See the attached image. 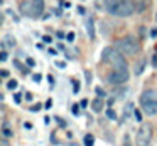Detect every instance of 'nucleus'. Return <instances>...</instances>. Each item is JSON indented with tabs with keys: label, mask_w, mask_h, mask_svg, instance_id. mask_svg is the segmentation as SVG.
<instances>
[{
	"label": "nucleus",
	"mask_w": 157,
	"mask_h": 146,
	"mask_svg": "<svg viewBox=\"0 0 157 146\" xmlns=\"http://www.w3.org/2000/svg\"><path fill=\"white\" fill-rule=\"evenodd\" d=\"M14 99H15V102H17V104L21 102V96H19V94H15V96H14Z\"/></svg>",
	"instance_id": "473e14b6"
},
{
	"label": "nucleus",
	"mask_w": 157,
	"mask_h": 146,
	"mask_svg": "<svg viewBox=\"0 0 157 146\" xmlns=\"http://www.w3.org/2000/svg\"><path fill=\"white\" fill-rule=\"evenodd\" d=\"M133 118H135V121H142V114H140V111H133Z\"/></svg>",
	"instance_id": "aec40b11"
},
{
	"label": "nucleus",
	"mask_w": 157,
	"mask_h": 146,
	"mask_svg": "<svg viewBox=\"0 0 157 146\" xmlns=\"http://www.w3.org/2000/svg\"><path fill=\"white\" fill-rule=\"evenodd\" d=\"M0 59H2V62L7 61V52H2V55H0Z\"/></svg>",
	"instance_id": "c756f323"
},
{
	"label": "nucleus",
	"mask_w": 157,
	"mask_h": 146,
	"mask_svg": "<svg viewBox=\"0 0 157 146\" xmlns=\"http://www.w3.org/2000/svg\"><path fill=\"white\" fill-rule=\"evenodd\" d=\"M140 106L142 111L149 116L157 114V91L155 89H147L140 94Z\"/></svg>",
	"instance_id": "f03ea898"
},
{
	"label": "nucleus",
	"mask_w": 157,
	"mask_h": 146,
	"mask_svg": "<svg viewBox=\"0 0 157 146\" xmlns=\"http://www.w3.org/2000/svg\"><path fill=\"white\" fill-rule=\"evenodd\" d=\"M49 54H51V55H56L58 52H56V49H49Z\"/></svg>",
	"instance_id": "f704fd0d"
},
{
	"label": "nucleus",
	"mask_w": 157,
	"mask_h": 146,
	"mask_svg": "<svg viewBox=\"0 0 157 146\" xmlns=\"http://www.w3.org/2000/svg\"><path fill=\"white\" fill-rule=\"evenodd\" d=\"M42 41H44L46 44H51V42H52V39L49 37V35H44V37H42Z\"/></svg>",
	"instance_id": "393cba45"
},
{
	"label": "nucleus",
	"mask_w": 157,
	"mask_h": 146,
	"mask_svg": "<svg viewBox=\"0 0 157 146\" xmlns=\"http://www.w3.org/2000/svg\"><path fill=\"white\" fill-rule=\"evenodd\" d=\"M31 5H32V19H39L44 12V0H31Z\"/></svg>",
	"instance_id": "0eeeda50"
},
{
	"label": "nucleus",
	"mask_w": 157,
	"mask_h": 146,
	"mask_svg": "<svg viewBox=\"0 0 157 146\" xmlns=\"http://www.w3.org/2000/svg\"><path fill=\"white\" fill-rule=\"evenodd\" d=\"M86 104H88V101H86V99H83V101H81V104H79V106H81V108H85Z\"/></svg>",
	"instance_id": "e433bc0d"
},
{
	"label": "nucleus",
	"mask_w": 157,
	"mask_h": 146,
	"mask_svg": "<svg viewBox=\"0 0 157 146\" xmlns=\"http://www.w3.org/2000/svg\"><path fill=\"white\" fill-rule=\"evenodd\" d=\"M91 109L95 112H100L103 109V101H101V98H96V99H93V102H91Z\"/></svg>",
	"instance_id": "9b49d317"
},
{
	"label": "nucleus",
	"mask_w": 157,
	"mask_h": 146,
	"mask_svg": "<svg viewBox=\"0 0 157 146\" xmlns=\"http://www.w3.org/2000/svg\"><path fill=\"white\" fill-rule=\"evenodd\" d=\"M25 64H27L29 67H34V66H36V61H34L32 57H27V61H25Z\"/></svg>",
	"instance_id": "412c9836"
},
{
	"label": "nucleus",
	"mask_w": 157,
	"mask_h": 146,
	"mask_svg": "<svg viewBox=\"0 0 157 146\" xmlns=\"http://www.w3.org/2000/svg\"><path fill=\"white\" fill-rule=\"evenodd\" d=\"M106 118L112 119V121H117V112L113 111L112 108H108V109H106Z\"/></svg>",
	"instance_id": "4468645a"
},
{
	"label": "nucleus",
	"mask_w": 157,
	"mask_h": 146,
	"mask_svg": "<svg viewBox=\"0 0 157 146\" xmlns=\"http://www.w3.org/2000/svg\"><path fill=\"white\" fill-rule=\"evenodd\" d=\"M39 109H41V104H34V106H32V108H31V111H39Z\"/></svg>",
	"instance_id": "bb28decb"
},
{
	"label": "nucleus",
	"mask_w": 157,
	"mask_h": 146,
	"mask_svg": "<svg viewBox=\"0 0 157 146\" xmlns=\"http://www.w3.org/2000/svg\"><path fill=\"white\" fill-rule=\"evenodd\" d=\"M2 134H4V138H12V136H14V131L9 128L7 123H4V124H2Z\"/></svg>",
	"instance_id": "f8f14e48"
},
{
	"label": "nucleus",
	"mask_w": 157,
	"mask_h": 146,
	"mask_svg": "<svg viewBox=\"0 0 157 146\" xmlns=\"http://www.w3.org/2000/svg\"><path fill=\"white\" fill-rule=\"evenodd\" d=\"M73 89H75V92H78V89H79V86H78V82H73Z\"/></svg>",
	"instance_id": "c85d7f7f"
},
{
	"label": "nucleus",
	"mask_w": 157,
	"mask_h": 146,
	"mask_svg": "<svg viewBox=\"0 0 157 146\" xmlns=\"http://www.w3.org/2000/svg\"><path fill=\"white\" fill-rule=\"evenodd\" d=\"M32 79H34V82H41L42 76L41 74H34V76H32Z\"/></svg>",
	"instance_id": "b1692460"
},
{
	"label": "nucleus",
	"mask_w": 157,
	"mask_h": 146,
	"mask_svg": "<svg viewBox=\"0 0 157 146\" xmlns=\"http://www.w3.org/2000/svg\"><path fill=\"white\" fill-rule=\"evenodd\" d=\"M106 10L115 17H130L137 12L132 0H106Z\"/></svg>",
	"instance_id": "f257e3e1"
},
{
	"label": "nucleus",
	"mask_w": 157,
	"mask_h": 146,
	"mask_svg": "<svg viewBox=\"0 0 157 146\" xmlns=\"http://www.w3.org/2000/svg\"><path fill=\"white\" fill-rule=\"evenodd\" d=\"M103 61H106L108 64L113 66V69H128V64H127V59L125 55L122 54L120 51L113 47H106L103 49Z\"/></svg>",
	"instance_id": "7ed1b4c3"
},
{
	"label": "nucleus",
	"mask_w": 157,
	"mask_h": 146,
	"mask_svg": "<svg viewBox=\"0 0 157 146\" xmlns=\"http://www.w3.org/2000/svg\"><path fill=\"white\" fill-rule=\"evenodd\" d=\"M95 144V138L91 134H86L85 136V146H93Z\"/></svg>",
	"instance_id": "2eb2a0df"
},
{
	"label": "nucleus",
	"mask_w": 157,
	"mask_h": 146,
	"mask_svg": "<svg viewBox=\"0 0 157 146\" xmlns=\"http://www.w3.org/2000/svg\"><path fill=\"white\" fill-rule=\"evenodd\" d=\"M85 12H86V10H85V9H83V7H78V14H81V15H83V14H85Z\"/></svg>",
	"instance_id": "72a5a7b5"
},
{
	"label": "nucleus",
	"mask_w": 157,
	"mask_h": 146,
	"mask_svg": "<svg viewBox=\"0 0 157 146\" xmlns=\"http://www.w3.org/2000/svg\"><path fill=\"white\" fill-rule=\"evenodd\" d=\"M78 106H79V104H76V106H75V108H73V112H75V114H76V116H78V114H79V108H78Z\"/></svg>",
	"instance_id": "cd10ccee"
},
{
	"label": "nucleus",
	"mask_w": 157,
	"mask_h": 146,
	"mask_svg": "<svg viewBox=\"0 0 157 146\" xmlns=\"http://www.w3.org/2000/svg\"><path fill=\"white\" fill-rule=\"evenodd\" d=\"M4 44H7V45H15V39L12 37V35H5V41H4Z\"/></svg>",
	"instance_id": "f3484780"
},
{
	"label": "nucleus",
	"mask_w": 157,
	"mask_h": 146,
	"mask_svg": "<svg viewBox=\"0 0 157 146\" xmlns=\"http://www.w3.org/2000/svg\"><path fill=\"white\" fill-rule=\"evenodd\" d=\"M95 92L98 94V98H105V91L101 87H95Z\"/></svg>",
	"instance_id": "6ab92c4d"
},
{
	"label": "nucleus",
	"mask_w": 157,
	"mask_h": 146,
	"mask_svg": "<svg viewBox=\"0 0 157 146\" xmlns=\"http://www.w3.org/2000/svg\"><path fill=\"white\" fill-rule=\"evenodd\" d=\"M66 41H68V42H73V41H75V32H68V35H66Z\"/></svg>",
	"instance_id": "4be33fe9"
},
{
	"label": "nucleus",
	"mask_w": 157,
	"mask_h": 146,
	"mask_svg": "<svg viewBox=\"0 0 157 146\" xmlns=\"http://www.w3.org/2000/svg\"><path fill=\"white\" fill-rule=\"evenodd\" d=\"M117 47H118V51L122 52L123 55H135L137 52H139L140 45H139V42H137V39L133 37V35H127L125 39H122V41L117 44Z\"/></svg>",
	"instance_id": "20e7f679"
},
{
	"label": "nucleus",
	"mask_w": 157,
	"mask_h": 146,
	"mask_svg": "<svg viewBox=\"0 0 157 146\" xmlns=\"http://www.w3.org/2000/svg\"><path fill=\"white\" fill-rule=\"evenodd\" d=\"M21 14L22 15H29V17H31V14H32L31 2H22V4H21Z\"/></svg>",
	"instance_id": "9d476101"
},
{
	"label": "nucleus",
	"mask_w": 157,
	"mask_h": 146,
	"mask_svg": "<svg viewBox=\"0 0 157 146\" xmlns=\"http://www.w3.org/2000/svg\"><path fill=\"white\" fill-rule=\"evenodd\" d=\"M17 86H19V82L15 81V79H12V81L7 82V89H9V91H15V89H17Z\"/></svg>",
	"instance_id": "ddd939ff"
},
{
	"label": "nucleus",
	"mask_w": 157,
	"mask_h": 146,
	"mask_svg": "<svg viewBox=\"0 0 157 146\" xmlns=\"http://www.w3.org/2000/svg\"><path fill=\"white\" fill-rule=\"evenodd\" d=\"M51 104H52V101H51V99H48V102H46V108L49 109V108H51Z\"/></svg>",
	"instance_id": "c9c22d12"
},
{
	"label": "nucleus",
	"mask_w": 157,
	"mask_h": 146,
	"mask_svg": "<svg viewBox=\"0 0 157 146\" xmlns=\"http://www.w3.org/2000/svg\"><path fill=\"white\" fill-rule=\"evenodd\" d=\"M0 74H2V77H9V71H5V69L0 72Z\"/></svg>",
	"instance_id": "7c9ffc66"
},
{
	"label": "nucleus",
	"mask_w": 157,
	"mask_h": 146,
	"mask_svg": "<svg viewBox=\"0 0 157 146\" xmlns=\"http://www.w3.org/2000/svg\"><path fill=\"white\" fill-rule=\"evenodd\" d=\"M0 146H10L7 141V138H2V141H0Z\"/></svg>",
	"instance_id": "a878e982"
},
{
	"label": "nucleus",
	"mask_w": 157,
	"mask_h": 146,
	"mask_svg": "<svg viewBox=\"0 0 157 146\" xmlns=\"http://www.w3.org/2000/svg\"><path fill=\"white\" fill-rule=\"evenodd\" d=\"M128 77H130L128 69H113V71L108 74L106 81H108L110 84H113V86H122V84H125V82L128 81Z\"/></svg>",
	"instance_id": "39448f33"
},
{
	"label": "nucleus",
	"mask_w": 157,
	"mask_h": 146,
	"mask_svg": "<svg viewBox=\"0 0 157 146\" xmlns=\"http://www.w3.org/2000/svg\"><path fill=\"white\" fill-rule=\"evenodd\" d=\"M125 146H130V143H128V138H125Z\"/></svg>",
	"instance_id": "4c0bfd02"
},
{
	"label": "nucleus",
	"mask_w": 157,
	"mask_h": 146,
	"mask_svg": "<svg viewBox=\"0 0 157 146\" xmlns=\"http://www.w3.org/2000/svg\"><path fill=\"white\" fill-rule=\"evenodd\" d=\"M86 30H88V35L91 41H95V25H93V19L88 17L86 19Z\"/></svg>",
	"instance_id": "1a4fd4ad"
},
{
	"label": "nucleus",
	"mask_w": 157,
	"mask_h": 146,
	"mask_svg": "<svg viewBox=\"0 0 157 146\" xmlns=\"http://www.w3.org/2000/svg\"><path fill=\"white\" fill-rule=\"evenodd\" d=\"M150 35H152V37H157V29H152V30H150Z\"/></svg>",
	"instance_id": "2f4dec72"
},
{
	"label": "nucleus",
	"mask_w": 157,
	"mask_h": 146,
	"mask_svg": "<svg viewBox=\"0 0 157 146\" xmlns=\"http://www.w3.org/2000/svg\"><path fill=\"white\" fill-rule=\"evenodd\" d=\"M132 106H133V104H132V102H128V104H127V106H125V112H123V119H125V118H127V116H128V114H130V112H132ZM123 119H122V121H123Z\"/></svg>",
	"instance_id": "a211bd4d"
},
{
	"label": "nucleus",
	"mask_w": 157,
	"mask_h": 146,
	"mask_svg": "<svg viewBox=\"0 0 157 146\" xmlns=\"http://www.w3.org/2000/svg\"><path fill=\"white\" fill-rule=\"evenodd\" d=\"M152 66L157 69V51L154 52V55H152Z\"/></svg>",
	"instance_id": "5701e85b"
},
{
	"label": "nucleus",
	"mask_w": 157,
	"mask_h": 146,
	"mask_svg": "<svg viewBox=\"0 0 157 146\" xmlns=\"http://www.w3.org/2000/svg\"><path fill=\"white\" fill-rule=\"evenodd\" d=\"M150 136H152V126L144 123L137 131V144L139 146H149L150 144Z\"/></svg>",
	"instance_id": "423d86ee"
},
{
	"label": "nucleus",
	"mask_w": 157,
	"mask_h": 146,
	"mask_svg": "<svg viewBox=\"0 0 157 146\" xmlns=\"http://www.w3.org/2000/svg\"><path fill=\"white\" fill-rule=\"evenodd\" d=\"M132 2H133V5H135L137 14L145 12L147 9H149V5H150V0H132Z\"/></svg>",
	"instance_id": "6e6552de"
},
{
	"label": "nucleus",
	"mask_w": 157,
	"mask_h": 146,
	"mask_svg": "<svg viewBox=\"0 0 157 146\" xmlns=\"http://www.w3.org/2000/svg\"><path fill=\"white\" fill-rule=\"evenodd\" d=\"M144 67H145V61H140L139 64H137V69H135V74H137V76H139V74H142Z\"/></svg>",
	"instance_id": "dca6fc26"
}]
</instances>
